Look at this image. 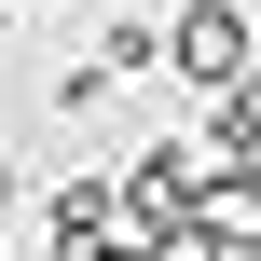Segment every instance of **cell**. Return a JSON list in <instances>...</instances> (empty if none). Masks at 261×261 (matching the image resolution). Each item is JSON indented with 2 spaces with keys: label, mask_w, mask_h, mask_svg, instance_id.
Listing matches in <instances>:
<instances>
[{
  "label": "cell",
  "mask_w": 261,
  "mask_h": 261,
  "mask_svg": "<svg viewBox=\"0 0 261 261\" xmlns=\"http://www.w3.org/2000/svg\"><path fill=\"white\" fill-rule=\"evenodd\" d=\"M165 69H193V83H248V14L234 0H179V28H165Z\"/></svg>",
  "instance_id": "6da1fadb"
},
{
  "label": "cell",
  "mask_w": 261,
  "mask_h": 261,
  "mask_svg": "<svg viewBox=\"0 0 261 261\" xmlns=\"http://www.w3.org/2000/svg\"><path fill=\"white\" fill-rule=\"evenodd\" d=\"M193 206H206V234H193L206 261H220V248H261V165H234V179H206Z\"/></svg>",
  "instance_id": "7a4b0ae2"
},
{
  "label": "cell",
  "mask_w": 261,
  "mask_h": 261,
  "mask_svg": "<svg viewBox=\"0 0 261 261\" xmlns=\"http://www.w3.org/2000/svg\"><path fill=\"white\" fill-rule=\"evenodd\" d=\"M193 193H206V151H138V179H124V206H138V220H179Z\"/></svg>",
  "instance_id": "3957f363"
},
{
  "label": "cell",
  "mask_w": 261,
  "mask_h": 261,
  "mask_svg": "<svg viewBox=\"0 0 261 261\" xmlns=\"http://www.w3.org/2000/svg\"><path fill=\"white\" fill-rule=\"evenodd\" d=\"M83 234H110V179H69L55 193V248H83Z\"/></svg>",
  "instance_id": "277c9868"
},
{
  "label": "cell",
  "mask_w": 261,
  "mask_h": 261,
  "mask_svg": "<svg viewBox=\"0 0 261 261\" xmlns=\"http://www.w3.org/2000/svg\"><path fill=\"white\" fill-rule=\"evenodd\" d=\"M220 138H234V151H261V83H234V96H220Z\"/></svg>",
  "instance_id": "5b68a950"
}]
</instances>
